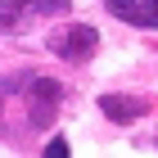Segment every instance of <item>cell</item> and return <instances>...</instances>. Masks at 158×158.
Masks as SVG:
<instances>
[{
  "label": "cell",
  "instance_id": "6da1fadb",
  "mask_svg": "<svg viewBox=\"0 0 158 158\" xmlns=\"http://www.w3.org/2000/svg\"><path fill=\"white\" fill-rule=\"evenodd\" d=\"M50 50H54L59 59H68V63H86L99 50V32L86 27V23H68V27H59V32L50 36Z\"/></svg>",
  "mask_w": 158,
  "mask_h": 158
},
{
  "label": "cell",
  "instance_id": "7a4b0ae2",
  "mask_svg": "<svg viewBox=\"0 0 158 158\" xmlns=\"http://www.w3.org/2000/svg\"><path fill=\"white\" fill-rule=\"evenodd\" d=\"M109 14L135 27H158V0H109Z\"/></svg>",
  "mask_w": 158,
  "mask_h": 158
},
{
  "label": "cell",
  "instance_id": "277c9868",
  "mask_svg": "<svg viewBox=\"0 0 158 158\" xmlns=\"http://www.w3.org/2000/svg\"><path fill=\"white\" fill-rule=\"evenodd\" d=\"M41 158H73V149H68V140H63V135H54V140L45 145V154H41Z\"/></svg>",
  "mask_w": 158,
  "mask_h": 158
},
{
  "label": "cell",
  "instance_id": "5b68a950",
  "mask_svg": "<svg viewBox=\"0 0 158 158\" xmlns=\"http://www.w3.org/2000/svg\"><path fill=\"white\" fill-rule=\"evenodd\" d=\"M23 14H32V9H18V5H0V27H14Z\"/></svg>",
  "mask_w": 158,
  "mask_h": 158
},
{
  "label": "cell",
  "instance_id": "3957f363",
  "mask_svg": "<svg viewBox=\"0 0 158 158\" xmlns=\"http://www.w3.org/2000/svg\"><path fill=\"white\" fill-rule=\"evenodd\" d=\"M145 99H135V95H99V113L109 122H135V118H145Z\"/></svg>",
  "mask_w": 158,
  "mask_h": 158
}]
</instances>
